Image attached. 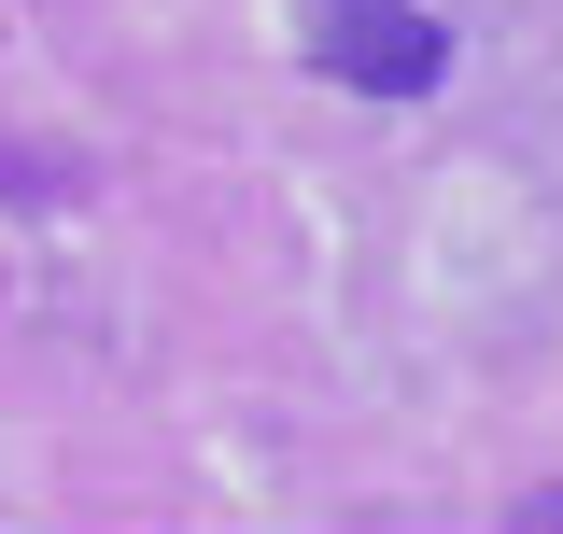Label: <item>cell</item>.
Returning a JSON list of instances; mask_svg holds the SVG:
<instances>
[{"label":"cell","mask_w":563,"mask_h":534,"mask_svg":"<svg viewBox=\"0 0 563 534\" xmlns=\"http://www.w3.org/2000/svg\"><path fill=\"white\" fill-rule=\"evenodd\" d=\"M310 57L352 99H422V85H451V29L422 0H310Z\"/></svg>","instance_id":"obj_1"}]
</instances>
